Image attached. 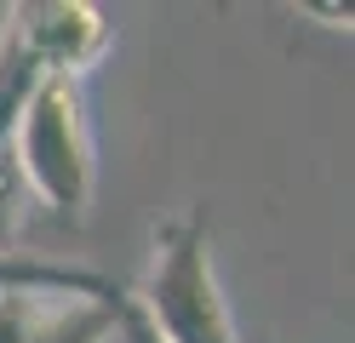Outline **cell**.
Returning a JSON list of instances; mask_svg holds the SVG:
<instances>
[{
    "mask_svg": "<svg viewBox=\"0 0 355 343\" xmlns=\"http://www.w3.org/2000/svg\"><path fill=\"white\" fill-rule=\"evenodd\" d=\"M132 304L161 343H241L212 274V223L201 206L155 229V258Z\"/></svg>",
    "mask_w": 355,
    "mask_h": 343,
    "instance_id": "obj_1",
    "label": "cell"
},
{
    "mask_svg": "<svg viewBox=\"0 0 355 343\" xmlns=\"http://www.w3.org/2000/svg\"><path fill=\"white\" fill-rule=\"evenodd\" d=\"M12 160L29 183V200H46L58 218H86L92 206V143H86L80 80L40 75L12 132Z\"/></svg>",
    "mask_w": 355,
    "mask_h": 343,
    "instance_id": "obj_2",
    "label": "cell"
},
{
    "mask_svg": "<svg viewBox=\"0 0 355 343\" xmlns=\"http://www.w3.org/2000/svg\"><path fill=\"white\" fill-rule=\"evenodd\" d=\"M6 23L40 75H63V80H80V69H92L115 35L103 6H92V0H29V6H12Z\"/></svg>",
    "mask_w": 355,
    "mask_h": 343,
    "instance_id": "obj_3",
    "label": "cell"
},
{
    "mask_svg": "<svg viewBox=\"0 0 355 343\" xmlns=\"http://www.w3.org/2000/svg\"><path fill=\"white\" fill-rule=\"evenodd\" d=\"M0 292H35V297H115L126 286H115L109 274L98 269H80V263H52V258H0Z\"/></svg>",
    "mask_w": 355,
    "mask_h": 343,
    "instance_id": "obj_4",
    "label": "cell"
},
{
    "mask_svg": "<svg viewBox=\"0 0 355 343\" xmlns=\"http://www.w3.org/2000/svg\"><path fill=\"white\" fill-rule=\"evenodd\" d=\"M121 304H126V292H115V297H63L58 309L40 304L29 343H115Z\"/></svg>",
    "mask_w": 355,
    "mask_h": 343,
    "instance_id": "obj_5",
    "label": "cell"
},
{
    "mask_svg": "<svg viewBox=\"0 0 355 343\" xmlns=\"http://www.w3.org/2000/svg\"><path fill=\"white\" fill-rule=\"evenodd\" d=\"M35 80H40V69L29 63L24 40L12 35V23H0V149H12L17 114H24V103H29Z\"/></svg>",
    "mask_w": 355,
    "mask_h": 343,
    "instance_id": "obj_6",
    "label": "cell"
},
{
    "mask_svg": "<svg viewBox=\"0 0 355 343\" xmlns=\"http://www.w3.org/2000/svg\"><path fill=\"white\" fill-rule=\"evenodd\" d=\"M24 212H29V183H24V172H17L12 149H0V258H17Z\"/></svg>",
    "mask_w": 355,
    "mask_h": 343,
    "instance_id": "obj_7",
    "label": "cell"
},
{
    "mask_svg": "<svg viewBox=\"0 0 355 343\" xmlns=\"http://www.w3.org/2000/svg\"><path fill=\"white\" fill-rule=\"evenodd\" d=\"M40 297L35 292H0V343H29Z\"/></svg>",
    "mask_w": 355,
    "mask_h": 343,
    "instance_id": "obj_8",
    "label": "cell"
},
{
    "mask_svg": "<svg viewBox=\"0 0 355 343\" xmlns=\"http://www.w3.org/2000/svg\"><path fill=\"white\" fill-rule=\"evenodd\" d=\"M115 343H161L149 332V320L138 315V304H132V292H126V304H121V326H115Z\"/></svg>",
    "mask_w": 355,
    "mask_h": 343,
    "instance_id": "obj_9",
    "label": "cell"
}]
</instances>
